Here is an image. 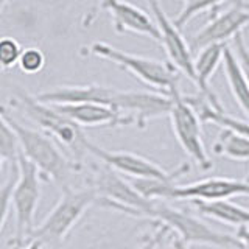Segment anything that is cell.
Masks as SVG:
<instances>
[{
  "label": "cell",
  "instance_id": "24",
  "mask_svg": "<svg viewBox=\"0 0 249 249\" xmlns=\"http://www.w3.org/2000/svg\"><path fill=\"white\" fill-rule=\"evenodd\" d=\"M45 66V54L37 47H27L22 52V56L19 61V67L23 73L35 75L39 73Z\"/></svg>",
  "mask_w": 249,
  "mask_h": 249
},
{
  "label": "cell",
  "instance_id": "30",
  "mask_svg": "<svg viewBox=\"0 0 249 249\" xmlns=\"http://www.w3.org/2000/svg\"><path fill=\"white\" fill-rule=\"evenodd\" d=\"M167 249H190V248H189V245H185L181 238L175 235L173 238H171V240L168 241Z\"/></svg>",
  "mask_w": 249,
  "mask_h": 249
},
{
  "label": "cell",
  "instance_id": "20",
  "mask_svg": "<svg viewBox=\"0 0 249 249\" xmlns=\"http://www.w3.org/2000/svg\"><path fill=\"white\" fill-rule=\"evenodd\" d=\"M212 151L216 156L238 160V162H248L249 160V139L243 134L232 131L229 128H221L215 143L212 146Z\"/></svg>",
  "mask_w": 249,
  "mask_h": 249
},
{
  "label": "cell",
  "instance_id": "25",
  "mask_svg": "<svg viewBox=\"0 0 249 249\" xmlns=\"http://www.w3.org/2000/svg\"><path fill=\"white\" fill-rule=\"evenodd\" d=\"M153 224L156 226L154 232L143 235L142 241H140V246L137 249H158L159 245L162 243V240H165V237L171 232L167 226H163V224H158V223H153Z\"/></svg>",
  "mask_w": 249,
  "mask_h": 249
},
{
  "label": "cell",
  "instance_id": "17",
  "mask_svg": "<svg viewBox=\"0 0 249 249\" xmlns=\"http://www.w3.org/2000/svg\"><path fill=\"white\" fill-rule=\"evenodd\" d=\"M190 204L196 209V212L207 218H212L223 224L241 228L249 226V209L241 207L228 199L221 201H190Z\"/></svg>",
  "mask_w": 249,
  "mask_h": 249
},
{
  "label": "cell",
  "instance_id": "3",
  "mask_svg": "<svg viewBox=\"0 0 249 249\" xmlns=\"http://www.w3.org/2000/svg\"><path fill=\"white\" fill-rule=\"evenodd\" d=\"M97 192L90 185L81 189L69 187L66 190H61V198L47 213L44 221L35 229L31 240L41 241L44 248H58L64 243L88 209L97 204Z\"/></svg>",
  "mask_w": 249,
  "mask_h": 249
},
{
  "label": "cell",
  "instance_id": "14",
  "mask_svg": "<svg viewBox=\"0 0 249 249\" xmlns=\"http://www.w3.org/2000/svg\"><path fill=\"white\" fill-rule=\"evenodd\" d=\"M119 89L100 84H80V86H58L37 93L36 98L47 105H80V103H100L112 106Z\"/></svg>",
  "mask_w": 249,
  "mask_h": 249
},
{
  "label": "cell",
  "instance_id": "19",
  "mask_svg": "<svg viewBox=\"0 0 249 249\" xmlns=\"http://www.w3.org/2000/svg\"><path fill=\"white\" fill-rule=\"evenodd\" d=\"M185 100L189 101V105L196 111L202 123H213L221 128H229L249 139V122L238 120L235 117L226 114L224 111H218V109H215L210 105V101L204 95H201V93H198V95H195V97H185Z\"/></svg>",
  "mask_w": 249,
  "mask_h": 249
},
{
  "label": "cell",
  "instance_id": "27",
  "mask_svg": "<svg viewBox=\"0 0 249 249\" xmlns=\"http://www.w3.org/2000/svg\"><path fill=\"white\" fill-rule=\"evenodd\" d=\"M84 249H134L129 245H120V243H112V241H100L97 245H90Z\"/></svg>",
  "mask_w": 249,
  "mask_h": 249
},
{
  "label": "cell",
  "instance_id": "5",
  "mask_svg": "<svg viewBox=\"0 0 249 249\" xmlns=\"http://www.w3.org/2000/svg\"><path fill=\"white\" fill-rule=\"evenodd\" d=\"M89 53L97 58L114 62L115 66L134 75L146 86H151L153 89L168 97L179 90V70L171 62L137 56V54L122 52L106 42L90 44Z\"/></svg>",
  "mask_w": 249,
  "mask_h": 249
},
{
  "label": "cell",
  "instance_id": "1",
  "mask_svg": "<svg viewBox=\"0 0 249 249\" xmlns=\"http://www.w3.org/2000/svg\"><path fill=\"white\" fill-rule=\"evenodd\" d=\"M0 119L6 120V123L13 128L19 139L22 154L35 163L44 179L59 185L61 190L73 187L72 179L81 171V163L70 160L45 132L28 128L13 119L6 106H2L0 109Z\"/></svg>",
  "mask_w": 249,
  "mask_h": 249
},
{
  "label": "cell",
  "instance_id": "28",
  "mask_svg": "<svg viewBox=\"0 0 249 249\" xmlns=\"http://www.w3.org/2000/svg\"><path fill=\"white\" fill-rule=\"evenodd\" d=\"M235 237L238 238L243 249H249V226H241V228H238Z\"/></svg>",
  "mask_w": 249,
  "mask_h": 249
},
{
  "label": "cell",
  "instance_id": "22",
  "mask_svg": "<svg viewBox=\"0 0 249 249\" xmlns=\"http://www.w3.org/2000/svg\"><path fill=\"white\" fill-rule=\"evenodd\" d=\"M182 2V10L175 18V25L181 30L189 23L195 16H198L199 13H204L207 10L215 11L226 0H181Z\"/></svg>",
  "mask_w": 249,
  "mask_h": 249
},
{
  "label": "cell",
  "instance_id": "15",
  "mask_svg": "<svg viewBox=\"0 0 249 249\" xmlns=\"http://www.w3.org/2000/svg\"><path fill=\"white\" fill-rule=\"evenodd\" d=\"M54 106V105H52ZM59 112L67 115L83 128H119L131 126L134 120L124 115L119 109L100 103H80V105H58Z\"/></svg>",
  "mask_w": 249,
  "mask_h": 249
},
{
  "label": "cell",
  "instance_id": "13",
  "mask_svg": "<svg viewBox=\"0 0 249 249\" xmlns=\"http://www.w3.org/2000/svg\"><path fill=\"white\" fill-rule=\"evenodd\" d=\"M101 8L111 14L112 25L117 33H136L162 42L160 30L150 16L126 0H103Z\"/></svg>",
  "mask_w": 249,
  "mask_h": 249
},
{
  "label": "cell",
  "instance_id": "6",
  "mask_svg": "<svg viewBox=\"0 0 249 249\" xmlns=\"http://www.w3.org/2000/svg\"><path fill=\"white\" fill-rule=\"evenodd\" d=\"M88 185L95 189L98 196L97 204L101 207L114 209L124 215L146 218V220L153 210V199L145 198L142 193L136 190L131 181L122 178L119 171L103 162L93 168Z\"/></svg>",
  "mask_w": 249,
  "mask_h": 249
},
{
  "label": "cell",
  "instance_id": "32",
  "mask_svg": "<svg viewBox=\"0 0 249 249\" xmlns=\"http://www.w3.org/2000/svg\"><path fill=\"white\" fill-rule=\"evenodd\" d=\"M5 3H6V0H2V6H5Z\"/></svg>",
  "mask_w": 249,
  "mask_h": 249
},
{
  "label": "cell",
  "instance_id": "7",
  "mask_svg": "<svg viewBox=\"0 0 249 249\" xmlns=\"http://www.w3.org/2000/svg\"><path fill=\"white\" fill-rule=\"evenodd\" d=\"M41 173L33 162L20 153L19 178L14 185L11 209L14 210V243H25L35 232V216L41 201Z\"/></svg>",
  "mask_w": 249,
  "mask_h": 249
},
{
  "label": "cell",
  "instance_id": "10",
  "mask_svg": "<svg viewBox=\"0 0 249 249\" xmlns=\"http://www.w3.org/2000/svg\"><path fill=\"white\" fill-rule=\"evenodd\" d=\"M249 23V6L241 0L233 2L221 13H213L210 20L190 39V50L193 54L213 44H226L241 33Z\"/></svg>",
  "mask_w": 249,
  "mask_h": 249
},
{
  "label": "cell",
  "instance_id": "9",
  "mask_svg": "<svg viewBox=\"0 0 249 249\" xmlns=\"http://www.w3.org/2000/svg\"><path fill=\"white\" fill-rule=\"evenodd\" d=\"M89 154L97 158L100 162L106 163L115 171L129 176V179H153L162 182H175L181 176L190 171V165L187 162L181 163L175 171L163 170L159 163H156L143 156L129 153V151H109L95 143H89Z\"/></svg>",
  "mask_w": 249,
  "mask_h": 249
},
{
  "label": "cell",
  "instance_id": "11",
  "mask_svg": "<svg viewBox=\"0 0 249 249\" xmlns=\"http://www.w3.org/2000/svg\"><path fill=\"white\" fill-rule=\"evenodd\" d=\"M148 5H150V10L154 14L156 23H158L160 30V44L165 49L170 62L179 70V73L185 75L195 84V80H196V75H195V58L189 42L184 39V36L181 35V30L175 25V22L165 14L159 0H148Z\"/></svg>",
  "mask_w": 249,
  "mask_h": 249
},
{
  "label": "cell",
  "instance_id": "2",
  "mask_svg": "<svg viewBox=\"0 0 249 249\" xmlns=\"http://www.w3.org/2000/svg\"><path fill=\"white\" fill-rule=\"evenodd\" d=\"M11 107L19 109L28 120L41 128L42 132L72 153L76 163H81L84 156L89 154L88 148L90 140L84 134L83 128L59 112L54 106L42 103L36 95H30L25 90H19L11 98Z\"/></svg>",
  "mask_w": 249,
  "mask_h": 249
},
{
  "label": "cell",
  "instance_id": "18",
  "mask_svg": "<svg viewBox=\"0 0 249 249\" xmlns=\"http://www.w3.org/2000/svg\"><path fill=\"white\" fill-rule=\"evenodd\" d=\"M223 66H224L226 80H228L232 97L249 120V81L243 72V69L240 66V61L235 52L231 47H226L224 50Z\"/></svg>",
  "mask_w": 249,
  "mask_h": 249
},
{
  "label": "cell",
  "instance_id": "12",
  "mask_svg": "<svg viewBox=\"0 0 249 249\" xmlns=\"http://www.w3.org/2000/svg\"><path fill=\"white\" fill-rule=\"evenodd\" d=\"M114 106L124 115L131 117L139 129H145L148 122L170 115L173 100L160 92L119 90Z\"/></svg>",
  "mask_w": 249,
  "mask_h": 249
},
{
  "label": "cell",
  "instance_id": "21",
  "mask_svg": "<svg viewBox=\"0 0 249 249\" xmlns=\"http://www.w3.org/2000/svg\"><path fill=\"white\" fill-rule=\"evenodd\" d=\"M20 153V143L16 132L6 123V120L0 119V163H2V168L18 165Z\"/></svg>",
  "mask_w": 249,
  "mask_h": 249
},
{
  "label": "cell",
  "instance_id": "26",
  "mask_svg": "<svg viewBox=\"0 0 249 249\" xmlns=\"http://www.w3.org/2000/svg\"><path fill=\"white\" fill-rule=\"evenodd\" d=\"M232 41H233V52H235L237 58L240 61V66H241V69H243V72H245L248 81H249V50L246 47L243 35H241V33L237 35L235 37L232 39Z\"/></svg>",
  "mask_w": 249,
  "mask_h": 249
},
{
  "label": "cell",
  "instance_id": "4",
  "mask_svg": "<svg viewBox=\"0 0 249 249\" xmlns=\"http://www.w3.org/2000/svg\"><path fill=\"white\" fill-rule=\"evenodd\" d=\"M148 220L151 223L167 226L171 232H175L176 237H179L189 246L202 245L218 249H243L235 235L218 232L202 221L201 218L170 206L165 201H154Z\"/></svg>",
  "mask_w": 249,
  "mask_h": 249
},
{
  "label": "cell",
  "instance_id": "29",
  "mask_svg": "<svg viewBox=\"0 0 249 249\" xmlns=\"http://www.w3.org/2000/svg\"><path fill=\"white\" fill-rule=\"evenodd\" d=\"M10 249H44V245L37 240H28V243H11Z\"/></svg>",
  "mask_w": 249,
  "mask_h": 249
},
{
  "label": "cell",
  "instance_id": "16",
  "mask_svg": "<svg viewBox=\"0 0 249 249\" xmlns=\"http://www.w3.org/2000/svg\"><path fill=\"white\" fill-rule=\"evenodd\" d=\"M226 47H228L226 44L209 45L206 49H202L199 53H196V56H195V75H196L195 86L198 88L201 95H204L210 101V105L215 109H218V111H224V109L218 97L215 95V92L210 88V80H212L213 73L216 72L218 66L224 59Z\"/></svg>",
  "mask_w": 249,
  "mask_h": 249
},
{
  "label": "cell",
  "instance_id": "31",
  "mask_svg": "<svg viewBox=\"0 0 249 249\" xmlns=\"http://www.w3.org/2000/svg\"><path fill=\"white\" fill-rule=\"evenodd\" d=\"M245 181H246V182H248V184H249V175H248V178H246V179H245Z\"/></svg>",
  "mask_w": 249,
  "mask_h": 249
},
{
  "label": "cell",
  "instance_id": "8",
  "mask_svg": "<svg viewBox=\"0 0 249 249\" xmlns=\"http://www.w3.org/2000/svg\"><path fill=\"white\" fill-rule=\"evenodd\" d=\"M170 97L173 100V106H171L168 117L171 120V128H173L176 140L185 154L202 171H209L213 165L212 159L209 158V153L206 151L204 140H202L199 115L179 90L173 92Z\"/></svg>",
  "mask_w": 249,
  "mask_h": 249
},
{
  "label": "cell",
  "instance_id": "23",
  "mask_svg": "<svg viewBox=\"0 0 249 249\" xmlns=\"http://www.w3.org/2000/svg\"><path fill=\"white\" fill-rule=\"evenodd\" d=\"M23 49L13 37H2L0 41V66L3 70H10L14 66H19Z\"/></svg>",
  "mask_w": 249,
  "mask_h": 249
}]
</instances>
